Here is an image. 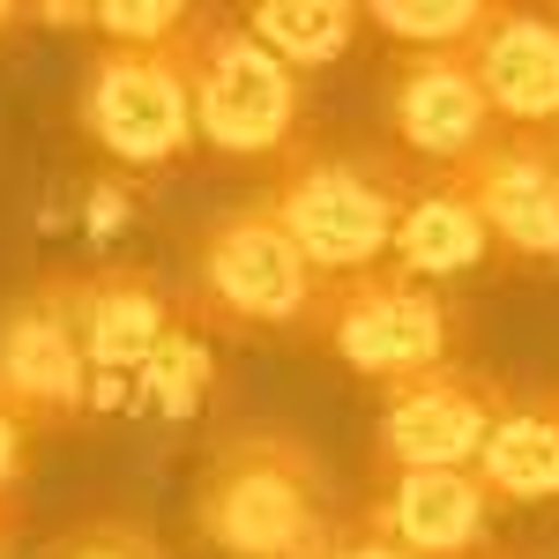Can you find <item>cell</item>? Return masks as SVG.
I'll use <instances>...</instances> for the list:
<instances>
[{"label":"cell","instance_id":"cell-15","mask_svg":"<svg viewBox=\"0 0 559 559\" xmlns=\"http://www.w3.org/2000/svg\"><path fill=\"white\" fill-rule=\"evenodd\" d=\"M485 492L508 500H559V388L552 395H508L500 426L485 440Z\"/></svg>","mask_w":559,"mask_h":559},{"label":"cell","instance_id":"cell-4","mask_svg":"<svg viewBox=\"0 0 559 559\" xmlns=\"http://www.w3.org/2000/svg\"><path fill=\"white\" fill-rule=\"evenodd\" d=\"M187 90H194V128L224 157H284L306 120V83L292 60H276L247 31V15H210L194 8L187 38Z\"/></svg>","mask_w":559,"mask_h":559},{"label":"cell","instance_id":"cell-14","mask_svg":"<svg viewBox=\"0 0 559 559\" xmlns=\"http://www.w3.org/2000/svg\"><path fill=\"white\" fill-rule=\"evenodd\" d=\"M485 254H492V231H485L477 202L463 194V179L455 173L418 179L411 210H403V224H395V269L418 276V284H440V276L477 269Z\"/></svg>","mask_w":559,"mask_h":559},{"label":"cell","instance_id":"cell-18","mask_svg":"<svg viewBox=\"0 0 559 559\" xmlns=\"http://www.w3.org/2000/svg\"><path fill=\"white\" fill-rule=\"evenodd\" d=\"M194 8L179 0H83V31H105V45H179Z\"/></svg>","mask_w":559,"mask_h":559},{"label":"cell","instance_id":"cell-21","mask_svg":"<svg viewBox=\"0 0 559 559\" xmlns=\"http://www.w3.org/2000/svg\"><path fill=\"white\" fill-rule=\"evenodd\" d=\"M31 432H38V418L0 388V508H15V485H23V463H31Z\"/></svg>","mask_w":559,"mask_h":559},{"label":"cell","instance_id":"cell-8","mask_svg":"<svg viewBox=\"0 0 559 559\" xmlns=\"http://www.w3.org/2000/svg\"><path fill=\"white\" fill-rule=\"evenodd\" d=\"M0 388L38 426H68V418L97 411V373H90L83 329H75L68 269L38 276L31 292H15L0 306Z\"/></svg>","mask_w":559,"mask_h":559},{"label":"cell","instance_id":"cell-24","mask_svg":"<svg viewBox=\"0 0 559 559\" xmlns=\"http://www.w3.org/2000/svg\"><path fill=\"white\" fill-rule=\"evenodd\" d=\"M15 23H23V8H8V0H0V31H15Z\"/></svg>","mask_w":559,"mask_h":559},{"label":"cell","instance_id":"cell-6","mask_svg":"<svg viewBox=\"0 0 559 559\" xmlns=\"http://www.w3.org/2000/svg\"><path fill=\"white\" fill-rule=\"evenodd\" d=\"M75 128L128 173L179 165L202 142L179 45H105L75 83Z\"/></svg>","mask_w":559,"mask_h":559},{"label":"cell","instance_id":"cell-7","mask_svg":"<svg viewBox=\"0 0 559 559\" xmlns=\"http://www.w3.org/2000/svg\"><path fill=\"white\" fill-rule=\"evenodd\" d=\"M508 388L471 366H432L418 381H395L381 403V477L403 471H477L485 440L500 426Z\"/></svg>","mask_w":559,"mask_h":559},{"label":"cell","instance_id":"cell-20","mask_svg":"<svg viewBox=\"0 0 559 559\" xmlns=\"http://www.w3.org/2000/svg\"><path fill=\"white\" fill-rule=\"evenodd\" d=\"M142 388H157L173 418L187 411V403H194V395H202V350H194V336H187V329H173V344H165L157 358H150Z\"/></svg>","mask_w":559,"mask_h":559},{"label":"cell","instance_id":"cell-9","mask_svg":"<svg viewBox=\"0 0 559 559\" xmlns=\"http://www.w3.org/2000/svg\"><path fill=\"white\" fill-rule=\"evenodd\" d=\"M455 179L492 231V254L559 269V128H500Z\"/></svg>","mask_w":559,"mask_h":559},{"label":"cell","instance_id":"cell-22","mask_svg":"<svg viewBox=\"0 0 559 559\" xmlns=\"http://www.w3.org/2000/svg\"><path fill=\"white\" fill-rule=\"evenodd\" d=\"M329 559H418V552H411V545H395L373 515H358V522H344V530H336Z\"/></svg>","mask_w":559,"mask_h":559},{"label":"cell","instance_id":"cell-1","mask_svg":"<svg viewBox=\"0 0 559 559\" xmlns=\"http://www.w3.org/2000/svg\"><path fill=\"white\" fill-rule=\"evenodd\" d=\"M194 530L224 559H329V471L284 426H231L194 477Z\"/></svg>","mask_w":559,"mask_h":559},{"label":"cell","instance_id":"cell-23","mask_svg":"<svg viewBox=\"0 0 559 559\" xmlns=\"http://www.w3.org/2000/svg\"><path fill=\"white\" fill-rule=\"evenodd\" d=\"M0 559H15V508H0Z\"/></svg>","mask_w":559,"mask_h":559},{"label":"cell","instance_id":"cell-25","mask_svg":"<svg viewBox=\"0 0 559 559\" xmlns=\"http://www.w3.org/2000/svg\"><path fill=\"white\" fill-rule=\"evenodd\" d=\"M477 559H530V552H500V545H492V552H477Z\"/></svg>","mask_w":559,"mask_h":559},{"label":"cell","instance_id":"cell-3","mask_svg":"<svg viewBox=\"0 0 559 559\" xmlns=\"http://www.w3.org/2000/svg\"><path fill=\"white\" fill-rule=\"evenodd\" d=\"M418 194V173L381 150H321V157H292L284 179L269 187V210L292 224L306 261L344 284L366 276L381 254H395V224Z\"/></svg>","mask_w":559,"mask_h":559},{"label":"cell","instance_id":"cell-16","mask_svg":"<svg viewBox=\"0 0 559 559\" xmlns=\"http://www.w3.org/2000/svg\"><path fill=\"white\" fill-rule=\"evenodd\" d=\"M247 31H254L276 60H292V68H329V60H344L350 38H358V8L350 0H261L247 8Z\"/></svg>","mask_w":559,"mask_h":559},{"label":"cell","instance_id":"cell-19","mask_svg":"<svg viewBox=\"0 0 559 559\" xmlns=\"http://www.w3.org/2000/svg\"><path fill=\"white\" fill-rule=\"evenodd\" d=\"M45 559H165V545L128 515H90V522H75V530H60V537L45 545Z\"/></svg>","mask_w":559,"mask_h":559},{"label":"cell","instance_id":"cell-12","mask_svg":"<svg viewBox=\"0 0 559 559\" xmlns=\"http://www.w3.org/2000/svg\"><path fill=\"white\" fill-rule=\"evenodd\" d=\"M471 68L500 128H559V8H508L492 0L471 38Z\"/></svg>","mask_w":559,"mask_h":559},{"label":"cell","instance_id":"cell-10","mask_svg":"<svg viewBox=\"0 0 559 559\" xmlns=\"http://www.w3.org/2000/svg\"><path fill=\"white\" fill-rule=\"evenodd\" d=\"M388 128H395L411 165L463 173L500 134V112H492V97L477 83L471 52H403L395 83H388Z\"/></svg>","mask_w":559,"mask_h":559},{"label":"cell","instance_id":"cell-17","mask_svg":"<svg viewBox=\"0 0 559 559\" xmlns=\"http://www.w3.org/2000/svg\"><path fill=\"white\" fill-rule=\"evenodd\" d=\"M366 15H373V31H388L411 52H471L492 0H373Z\"/></svg>","mask_w":559,"mask_h":559},{"label":"cell","instance_id":"cell-2","mask_svg":"<svg viewBox=\"0 0 559 559\" xmlns=\"http://www.w3.org/2000/svg\"><path fill=\"white\" fill-rule=\"evenodd\" d=\"M321 292H329V276L306 261L292 224L269 210V194L239 202V210H216L187 247V306L216 329H239V336L306 329Z\"/></svg>","mask_w":559,"mask_h":559},{"label":"cell","instance_id":"cell-13","mask_svg":"<svg viewBox=\"0 0 559 559\" xmlns=\"http://www.w3.org/2000/svg\"><path fill=\"white\" fill-rule=\"evenodd\" d=\"M388 492L366 508L381 522L395 545H411L418 559H477L492 552V515L500 500L485 492L477 471H403V477H381Z\"/></svg>","mask_w":559,"mask_h":559},{"label":"cell","instance_id":"cell-5","mask_svg":"<svg viewBox=\"0 0 559 559\" xmlns=\"http://www.w3.org/2000/svg\"><path fill=\"white\" fill-rule=\"evenodd\" d=\"M306 336L358 381L395 388L432 366H455V299H440L403 269H366L321 292V306L306 313Z\"/></svg>","mask_w":559,"mask_h":559},{"label":"cell","instance_id":"cell-11","mask_svg":"<svg viewBox=\"0 0 559 559\" xmlns=\"http://www.w3.org/2000/svg\"><path fill=\"white\" fill-rule=\"evenodd\" d=\"M68 299H75V329H83L90 373H97V411H105L173 344V292L142 261H105V269L68 276Z\"/></svg>","mask_w":559,"mask_h":559}]
</instances>
